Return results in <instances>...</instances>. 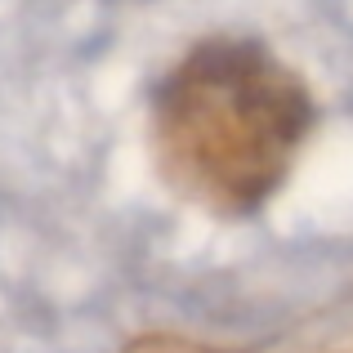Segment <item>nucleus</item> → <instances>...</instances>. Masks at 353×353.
<instances>
[{"instance_id": "nucleus-1", "label": "nucleus", "mask_w": 353, "mask_h": 353, "mask_svg": "<svg viewBox=\"0 0 353 353\" xmlns=\"http://www.w3.org/2000/svg\"><path fill=\"white\" fill-rule=\"evenodd\" d=\"M318 125L309 81L259 36H206L152 90L148 143L183 201L246 219L286 183Z\"/></svg>"}]
</instances>
